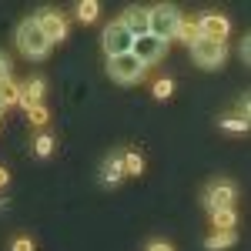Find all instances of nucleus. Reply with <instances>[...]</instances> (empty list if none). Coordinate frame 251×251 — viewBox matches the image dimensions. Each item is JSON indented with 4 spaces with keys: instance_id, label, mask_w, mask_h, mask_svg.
I'll list each match as a JSON object with an SVG mask.
<instances>
[{
    "instance_id": "nucleus-1",
    "label": "nucleus",
    "mask_w": 251,
    "mask_h": 251,
    "mask_svg": "<svg viewBox=\"0 0 251 251\" xmlns=\"http://www.w3.org/2000/svg\"><path fill=\"white\" fill-rule=\"evenodd\" d=\"M181 27H184V17L174 3H161V7H151L148 10V34L157 40H174L181 37Z\"/></svg>"
},
{
    "instance_id": "nucleus-2",
    "label": "nucleus",
    "mask_w": 251,
    "mask_h": 251,
    "mask_svg": "<svg viewBox=\"0 0 251 251\" xmlns=\"http://www.w3.org/2000/svg\"><path fill=\"white\" fill-rule=\"evenodd\" d=\"M17 44H20V50H24L27 57H34V60L47 57V50H50V40L44 37V30L37 27V20H34V17L24 20V24L17 27Z\"/></svg>"
},
{
    "instance_id": "nucleus-3",
    "label": "nucleus",
    "mask_w": 251,
    "mask_h": 251,
    "mask_svg": "<svg viewBox=\"0 0 251 251\" xmlns=\"http://www.w3.org/2000/svg\"><path fill=\"white\" fill-rule=\"evenodd\" d=\"M225 54H228L225 40H211V37H194L191 40V57H194V64L204 67V71L221 67V64H225Z\"/></svg>"
},
{
    "instance_id": "nucleus-4",
    "label": "nucleus",
    "mask_w": 251,
    "mask_h": 251,
    "mask_svg": "<svg viewBox=\"0 0 251 251\" xmlns=\"http://www.w3.org/2000/svg\"><path fill=\"white\" fill-rule=\"evenodd\" d=\"M107 74H111L117 84H137V80L148 74V67H144L134 54H121V57L107 60Z\"/></svg>"
},
{
    "instance_id": "nucleus-5",
    "label": "nucleus",
    "mask_w": 251,
    "mask_h": 251,
    "mask_svg": "<svg viewBox=\"0 0 251 251\" xmlns=\"http://www.w3.org/2000/svg\"><path fill=\"white\" fill-rule=\"evenodd\" d=\"M100 44H104V54H107V57H121V54H131L134 37L127 34V27H124L121 20H114V24H107V27H104Z\"/></svg>"
},
{
    "instance_id": "nucleus-6",
    "label": "nucleus",
    "mask_w": 251,
    "mask_h": 251,
    "mask_svg": "<svg viewBox=\"0 0 251 251\" xmlns=\"http://www.w3.org/2000/svg\"><path fill=\"white\" fill-rule=\"evenodd\" d=\"M131 54H134V57L141 60L144 67H151V64H157V60L168 54V44H164V40H157V37H151V34H144V37L134 40Z\"/></svg>"
},
{
    "instance_id": "nucleus-7",
    "label": "nucleus",
    "mask_w": 251,
    "mask_h": 251,
    "mask_svg": "<svg viewBox=\"0 0 251 251\" xmlns=\"http://www.w3.org/2000/svg\"><path fill=\"white\" fill-rule=\"evenodd\" d=\"M234 184L231 181H214L211 188H208V191H204V208H208V211H221V208H234Z\"/></svg>"
},
{
    "instance_id": "nucleus-8",
    "label": "nucleus",
    "mask_w": 251,
    "mask_h": 251,
    "mask_svg": "<svg viewBox=\"0 0 251 251\" xmlns=\"http://www.w3.org/2000/svg\"><path fill=\"white\" fill-rule=\"evenodd\" d=\"M37 20V27L44 30V37L50 40V44H60V40L67 37V20L60 17V14H54V10H47V14H40Z\"/></svg>"
},
{
    "instance_id": "nucleus-9",
    "label": "nucleus",
    "mask_w": 251,
    "mask_h": 251,
    "mask_svg": "<svg viewBox=\"0 0 251 251\" xmlns=\"http://www.w3.org/2000/svg\"><path fill=\"white\" fill-rule=\"evenodd\" d=\"M194 30H198V37H211V40H225L228 37V20L218 17V14H208V17H201L194 24Z\"/></svg>"
},
{
    "instance_id": "nucleus-10",
    "label": "nucleus",
    "mask_w": 251,
    "mask_h": 251,
    "mask_svg": "<svg viewBox=\"0 0 251 251\" xmlns=\"http://www.w3.org/2000/svg\"><path fill=\"white\" fill-rule=\"evenodd\" d=\"M121 24L127 27V34L131 37H144L148 34V7H127L124 14H121Z\"/></svg>"
},
{
    "instance_id": "nucleus-11",
    "label": "nucleus",
    "mask_w": 251,
    "mask_h": 251,
    "mask_svg": "<svg viewBox=\"0 0 251 251\" xmlns=\"http://www.w3.org/2000/svg\"><path fill=\"white\" fill-rule=\"evenodd\" d=\"M40 97H44V77H30L24 87H20V107H34V104H40Z\"/></svg>"
},
{
    "instance_id": "nucleus-12",
    "label": "nucleus",
    "mask_w": 251,
    "mask_h": 251,
    "mask_svg": "<svg viewBox=\"0 0 251 251\" xmlns=\"http://www.w3.org/2000/svg\"><path fill=\"white\" fill-rule=\"evenodd\" d=\"M121 177H124V154L111 157V161L104 164V171H100V184H104V188H114Z\"/></svg>"
},
{
    "instance_id": "nucleus-13",
    "label": "nucleus",
    "mask_w": 251,
    "mask_h": 251,
    "mask_svg": "<svg viewBox=\"0 0 251 251\" xmlns=\"http://www.w3.org/2000/svg\"><path fill=\"white\" fill-rule=\"evenodd\" d=\"M234 241H238V234L234 231H214L208 241H204V248L208 251H225V248H231Z\"/></svg>"
},
{
    "instance_id": "nucleus-14",
    "label": "nucleus",
    "mask_w": 251,
    "mask_h": 251,
    "mask_svg": "<svg viewBox=\"0 0 251 251\" xmlns=\"http://www.w3.org/2000/svg\"><path fill=\"white\" fill-rule=\"evenodd\" d=\"M211 221H214V231H234V225H238L234 208H221V211H214Z\"/></svg>"
},
{
    "instance_id": "nucleus-15",
    "label": "nucleus",
    "mask_w": 251,
    "mask_h": 251,
    "mask_svg": "<svg viewBox=\"0 0 251 251\" xmlns=\"http://www.w3.org/2000/svg\"><path fill=\"white\" fill-rule=\"evenodd\" d=\"M0 100H3V107L20 104V87L14 84V80H3V84H0Z\"/></svg>"
},
{
    "instance_id": "nucleus-16",
    "label": "nucleus",
    "mask_w": 251,
    "mask_h": 251,
    "mask_svg": "<svg viewBox=\"0 0 251 251\" xmlns=\"http://www.w3.org/2000/svg\"><path fill=\"white\" fill-rule=\"evenodd\" d=\"M124 174H144V157L137 154V151H127V154H124Z\"/></svg>"
},
{
    "instance_id": "nucleus-17",
    "label": "nucleus",
    "mask_w": 251,
    "mask_h": 251,
    "mask_svg": "<svg viewBox=\"0 0 251 251\" xmlns=\"http://www.w3.org/2000/svg\"><path fill=\"white\" fill-rule=\"evenodd\" d=\"M97 10H100V7H97L94 0H84V3H77V17L84 20V24H94V20H97Z\"/></svg>"
},
{
    "instance_id": "nucleus-18",
    "label": "nucleus",
    "mask_w": 251,
    "mask_h": 251,
    "mask_svg": "<svg viewBox=\"0 0 251 251\" xmlns=\"http://www.w3.org/2000/svg\"><path fill=\"white\" fill-rule=\"evenodd\" d=\"M221 127L231 131V134H245L248 131V121L245 117H221Z\"/></svg>"
},
{
    "instance_id": "nucleus-19",
    "label": "nucleus",
    "mask_w": 251,
    "mask_h": 251,
    "mask_svg": "<svg viewBox=\"0 0 251 251\" xmlns=\"http://www.w3.org/2000/svg\"><path fill=\"white\" fill-rule=\"evenodd\" d=\"M34 151H37V157H50V154H54V137L40 134L37 141H34Z\"/></svg>"
},
{
    "instance_id": "nucleus-20",
    "label": "nucleus",
    "mask_w": 251,
    "mask_h": 251,
    "mask_svg": "<svg viewBox=\"0 0 251 251\" xmlns=\"http://www.w3.org/2000/svg\"><path fill=\"white\" fill-rule=\"evenodd\" d=\"M171 94H174V80L171 77H161L154 84V97H157V100H168Z\"/></svg>"
},
{
    "instance_id": "nucleus-21",
    "label": "nucleus",
    "mask_w": 251,
    "mask_h": 251,
    "mask_svg": "<svg viewBox=\"0 0 251 251\" xmlns=\"http://www.w3.org/2000/svg\"><path fill=\"white\" fill-rule=\"evenodd\" d=\"M27 117H30V124H47V107H44V104H34V107H30V111H27Z\"/></svg>"
},
{
    "instance_id": "nucleus-22",
    "label": "nucleus",
    "mask_w": 251,
    "mask_h": 251,
    "mask_svg": "<svg viewBox=\"0 0 251 251\" xmlns=\"http://www.w3.org/2000/svg\"><path fill=\"white\" fill-rule=\"evenodd\" d=\"M10 251H34V241H30V238H14Z\"/></svg>"
},
{
    "instance_id": "nucleus-23",
    "label": "nucleus",
    "mask_w": 251,
    "mask_h": 251,
    "mask_svg": "<svg viewBox=\"0 0 251 251\" xmlns=\"http://www.w3.org/2000/svg\"><path fill=\"white\" fill-rule=\"evenodd\" d=\"M3 80H10V60L0 54V84H3Z\"/></svg>"
},
{
    "instance_id": "nucleus-24",
    "label": "nucleus",
    "mask_w": 251,
    "mask_h": 251,
    "mask_svg": "<svg viewBox=\"0 0 251 251\" xmlns=\"http://www.w3.org/2000/svg\"><path fill=\"white\" fill-rule=\"evenodd\" d=\"M148 251H174V248L168 245V241H151V245H148Z\"/></svg>"
},
{
    "instance_id": "nucleus-25",
    "label": "nucleus",
    "mask_w": 251,
    "mask_h": 251,
    "mask_svg": "<svg viewBox=\"0 0 251 251\" xmlns=\"http://www.w3.org/2000/svg\"><path fill=\"white\" fill-rule=\"evenodd\" d=\"M248 57H251V40L245 37V40H241V60H245V64H248Z\"/></svg>"
},
{
    "instance_id": "nucleus-26",
    "label": "nucleus",
    "mask_w": 251,
    "mask_h": 251,
    "mask_svg": "<svg viewBox=\"0 0 251 251\" xmlns=\"http://www.w3.org/2000/svg\"><path fill=\"white\" fill-rule=\"evenodd\" d=\"M7 181H10V174H7V171H3V168H0V188H3Z\"/></svg>"
},
{
    "instance_id": "nucleus-27",
    "label": "nucleus",
    "mask_w": 251,
    "mask_h": 251,
    "mask_svg": "<svg viewBox=\"0 0 251 251\" xmlns=\"http://www.w3.org/2000/svg\"><path fill=\"white\" fill-rule=\"evenodd\" d=\"M0 114H3V100H0Z\"/></svg>"
},
{
    "instance_id": "nucleus-28",
    "label": "nucleus",
    "mask_w": 251,
    "mask_h": 251,
    "mask_svg": "<svg viewBox=\"0 0 251 251\" xmlns=\"http://www.w3.org/2000/svg\"><path fill=\"white\" fill-rule=\"evenodd\" d=\"M0 208H3V198H0Z\"/></svg>"
}]
</instances>
